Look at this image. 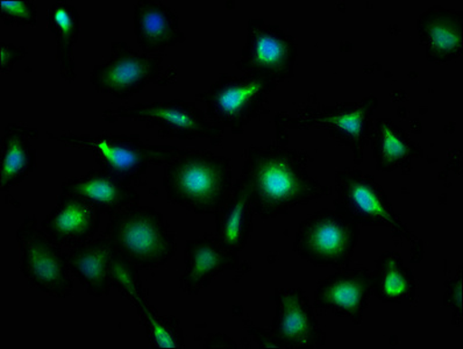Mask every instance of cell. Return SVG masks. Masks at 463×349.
Listing matches in <instances>:
<instances>
[{
    "instance_id": "f1b7e54d",
    "label": "cell",
    "mask_w": 463,
    "mask_h": 349,
    "mask_svg": "<svg viewBox=\"0 0 463 349\" xmlns=\"http://www.w3.org/2000/svg\"><path fill=\"white\" fill-rule=\"evenodd\" d=\"M28 51L25 47L14 43L0 42V71L2 75L9 74L15 64L26 59Z\"/></svg>"
},
{
    "instance_id": "484cf974",
    "label": "cell",
    "mask_w": 463,
    "mask_h": 349,
    "mask_svg": "<svg viewBox=\"0 0 463 349\" xmlns=\"http://www.w3.org/2000/svg\"><path fill=\"white\" fill-rule=\"evenodd\" d=\"M123 296L137 308L142 326L147 333L150 346L154 349L185 347L184 333L180 320L175 316L158 314L146 299L141 282L132 284L123 292Z\"/></svg>"
},
{
    "instance_id": "7c38bea8",
    "label": "cell",
    "mask_w": 463,
    "mask_h": 349,
    "mask_svg": "<svg viewBox=\"0 0 463 349\" xmlns=\"http://www.w3.org/2000/svg\"><path fill=\"white\" fill-rule=\"evenodd\" d=\"M164 61L162 54H139L125 42H113L111 54L93 67L89 80L97 93L128 99L158 82Z\"/></svg>"
},
{
    "instance_id": "9c48e42d",
    "label": "cell",
    "mask_w": 463,
    "mask_h": 349,
    "mask_svg": "<svg viewBox=\"0 0 463 349\" xmlns=\"http://www.w3.org/2000/svg\"><path fill=\"white\" fill-rule=\"evenodd\" d=\"M103 119L115 124L120 119L145 123L148 128H156L158 139L209 140L215 147L223 140V129L207 119L206 113L194 101L172 99L152 104L123 105L107 109Z\"/></svg>"
},
{
    "instance_id": "603a6c76",
    "label": "cell",
    "mask_w": 463,
    "mask_h": 349,
    "mask_svg": "<svg viewBox=\"0 0 463 349\" xmlns=\"http://www.w3.org/2000/svg\"><path fill=\"white\" fill-rule=\"evenodd\" d=\"M254 203L241 178L235 182L227 201L214 214L219 242L225 249L239 253L254 233Z\"/></svg>"
},
{
    "instance_id": "7402d4cb",
    "label": "cell",
    "mask_w": 463,
    "mask_h": 349,
    "mask_svg": "<svg viewBox=\"0 0 463 349\" xmlns=\"http://www.w3.org/2000/svg\"><path fill=\"white\" fill-rule=\"evenodd\" d=\"M39 139V129L19 123L7 124L0 141V189L9 192L38 169L32 141Z\"/></svg>"
},
{
    "instance_id": "7a4b0ae2",
    "label": "cell",
    "mask_w": 463,
    "mask_h": 349,
    "mask_svg": "<svg viewBox=\"0 0 463 349\" xmlns=\"http://www.w3.org/2000/svg\"><path fill=\"white\" fill-rule=\"evenodd\" d=\"M230 157L206 149H180L164 169L166 200L196 214L214 216L233 190Z\"/></svg>"
},
{
    "instance_id": "3957f363",
    "label": "cell",
    "mask_w": 463,
    "mask_h": 349,
    "mask_svg": "<svg viewBox=\"0 0 463 349\" xmlns=\"http://www.w3.org/2000/svg\"><path fill=\"white\" fill-rule=\"evenodd\" d=\"M48 139L92 153L99 169L132 185L140 182L150 168L165 166L180 150L170 145L146 144L139 134L90 136L66 131L48 133Z\"/></svg>"
},
{
    "instance_id": "6da1fadb",
    "label": "cell",
    "mask_w": 463,
    "mask_h": 349,
    "mask_svg": "<svg viewBox=\"0 0 463 349\" xmlns=\"http://www.w3.org/2000/svg\"><path fill=\"white\" fill-rule=\"evenodd\" d=\"M312 161L307 150L283 144L247 148L239 178L249 189L255 213L263 219L276 218L296 206L331 196L332 189L308 174Z\"/></svg>"
},
{
    "instance_id": "cb8c5ba5",
    "label": "cell",
    "mask_w": 463,
    "mask_h": 349,
    "mask_svg": "<svg viewBox=\"0 0 463 349\" xmlns=\"http://www.w3.org/2000/svg\"><path fill=\"white\" fill-rule=\"evenodd\" d=\"M373 295L383 303H411L418 299V282L396 251H387L372 273Z\"/></svg>"
},
{
    "instance_id": "d6986e66",
    "label": "cell",
    "mask_w": 463,
    "mask_h": 349,
    "mask_svg": "<svg viewBox=\"0 0 463 349\" xmlns=\"http://www.w3.org/2000/svg\"><path fill=\"white\" fill-rule=\"evenodd\" d=\"M134 34L142 52L149 55L186 42L176 12L154 0H139L134 6Z\"/></svg>"
},
{
    "instance_id": "83f0119b",
    "label": "cell",
    "mask_w": 463,
    "mask_h": 349,
    "mask_svg": "<svg viewBox=\"0 0 463 349\" xmlns=\"http://www.w3.org/2000/svg\"><path fill=\"white\" fill-rule=\"evenodd\" d=\"M446 291L444 303L453 312V325L461 327L463 323V304H462V267L458 266L457 273L452 278L445 283Z\"/></svg>"
},
{
    "instance_id": "4fadbf2b",
    "label": "cell",
    "mask_w": 463,
    "mask_h": 349,
    "mask_svg": "<svg viewBox=\"0 0 463 349\" xmlns=\"http://www.w3.org/2000/svg\"><path fill=\"white\" fill-rule=\"evenodd\" d=\"M276 312L269 331L279 349H318L326 344L315 307L302 288L276 289Z\"/></svg>"
},
{
    "instance_id": "2e32d148",
    "label": "cell",
    "mask_w": 463,
    "mask_h": 349,
    "mask_svg": "<svg viewBox=\"0 0 463 349\" xmlns=\"http://www.w3.org/2000/svg\"><path fill=\"white\" fill-rule=\"evenodd\" d=\"M118 251L105 232L67 250L69 269L93 297H103L115 289L113 271Z\"/></svg>"
},
{
    "instance_id": "52a82bcc",
    "label": "cell",
    "mask_w": 463,
    "mask_h": 349,
    "mask_svg": "<svg viewBox=\"0 0 463 349\" xmlns=\"http://www.w3.org/2000/svg\"><path fill=\"white\" fill-rule=\"evenodd\" d=\"M377 105L379 100L375 96L365 97L355 103L315 105L298 109L296 116L287 112L279 113L275 124L279 136L290 129H324L339 145L351 149L355 164L361 165Z\"/></svg>"
},
{
    "instance_id": "e0dca14e",
    "label": "cell",
    "mask_w": 463,
    "mask_h": 349,
    "mask_svg": "<svg viewBox=\"0 0 463 349\" xmlns=\"http://www.w3.org/2000/svg\"><path fill=\"white\" fill-rule=\"evenodd\" d=\"M101 212L75 194L61 193L55 208L40 222L42 229L64 249L91 241L99 233Z\"/></svg>"
},
{
    "instance_id": "4dcf8cb0",
    "label": "cell",
    "mask_w": 463,
    "mask_h": 349,
    "mask_svg": "<svg viewBox=\"0 0 463 349\" xmlns=\"http://www.w3.org/2000/svg\"><path fill=\"white\" fill-rule=\"evenodd\" d=\"M205 348H213V347H230V348H239L237 343L234 340H232L230 336L223 335V333H211V335H207L204 344Z\"/></svg>"
},
{
    "instance_id": "8fae6325",
    "label": "cell",
    "mask_w": 463,
    "mask_h": 349,
    "mask_svg": "<svg viewBox=\"0 0 463 349\" xmlns=\"http://www.w3.org/2000/svg\"><path fill=\"white\" fill-rule=\"evenodd\" d=\"M298 55L295 39L281 27L269 25L262 18H250L246 44L235 67L243 74L279 84L294 76Z\"/></svg>"
},
{
    "instance_id": "9a60e30c",
    "label": "cell",
    "mask_w": 463,
    "mask_h": 349,
    "mask_svg": "<svg viewBox=\"0 0 463 349\" xmlns=\"http://www.w3.org/2000/svg\"><path fill=\"white\" fill-rule=\"evenodd\" d=\"M249 268L241 263L238 254L233 253L219 242L217 237L206 233L199 239H190L184 249V270L178 283L180 289L188 295H198L207 289L211 282L223 271H241Z\"/></svg>"
},
{
    "instance_id": "5bb4252c",
    "label": "cell",
    "mask_w": 463,
    "mask_h": 349,
    "mask_svg": "<svg viewBox=\"0 0 463 349\" xmlns=\"http://www.w3.org/2000/svg\"><path fill=\"white\" fill-rule=\"evenodd\" d=\"M373 295L372 273L365 267H341L319 281L315 291L317 311H328L359 326Z\"/></svg>"
},
{
    "instance_id": "277c9868",
    "label": "cell",
    "mask_w": 463,
    "mask_h": 349,
    "mask_svg": "<svg viewBox=\"0 0 463 349\" xmlns=\"http://www.w3.org/2000/svg\"><path fill=\"white\" fill-rule=\"evenodd\" d=\"M104 232L118 253L139 270L157 269L176 255V233L152 206L134 205L112 214Z\"/></svg>"
},
{
    "instance_id": "30bf717a",
    "label": "cell",
    "mask_w": 463,
    "mask_h": 349,
    "mask_svg": "<svg viewBox=\"0 0 463 349\" xmlns=\"http://www.w3.org/2000/svg\"><path fill=\"white\" fill-rule=\"evenodd\" d=\"M360 229L339 209H323L300 222L294 251L314 266L341 268L354 255Z\"/></svg>"
},
{
    "instance_id": "8992f818",
    "label": "cell",
    "mask_w": 463,
    "mask_h": 349,
    "mask_svg": "<svg viewBox=\"0 0 463 349\" xmlns=\"http://www.w3.org/2000/svg\"><path fill=\"white\" fill-rule=\"evenodd\" d=\"M279 84L261 77L222 72L194 99L206 105L207 119L217 127L242 134L247 125L270 112V95Z\"/></svg>"
},
{
    "instance_id": "ac0fdd59",
    "label": "cell",
    "mask_w": 463,
    "mask_h": 349,
    "mask_svg": "<svg viewBox=\"0 0 463 349\" xmlns=\"http://www.w3.org/2000/svg\"><path fill=\"white\" fill-rule=\"evenodd\" d=\"M420 42L430 63L458 60L463 52V12L432 6L417 19Z\"/></svg>"
},
{
    "instance_id": "f546056e",
    "label": "cell",
    "mask_w": 463,
    "mask_h": 349,
    "mask_svg": "<svg viewBox=\"0 0 463 349\" xmlns=\"http://www.w3.org/2000/svg\"><path fill=\"white\" fill-rule=\"evenodd\" d=\"M242 323L246 331L257 340L260 348H279V344H276L269 330L257 326V325L251 322L250 316H247L242 319Z\"/></svg>"
},
{
    "instance_id": "ba28073f",
    "label": "cell",
    "mask_w": 463,
    "mask_h": 349,
    "mask_svg": "<svg viewBox=\"0 0 463 349\" xmlns=\"http://www.w3.org/2000/svg\"><path fill=\"white\" fill-rule=\"evenodd\" d=\"M19 269L33 289L54 298H67L75 283L63 246L40 226L38 218L27 214L17 230Z\"/></svg>"
},
{
    "instance_id": "d4e9b609",
    "label": "cell",
    "mask_w": 463,
    "mask_h": 349,
    "mask_svg": "<svg viewBox=\"0 0 463 349\" xmlns=\"http://www.w3.org/2000/svg\"><path fill=\"white\" fill-rule=\"evenodd\" d=\"M47 27L55 36L60 75L72 84L76 80L75 46L80 28L79 10L67 2H55L48 11Z\"/></svg>"
},
{
    "instance_id": "5b68a950",
    "label": "cell",
    "mask_w": 463,
    "mask_h": 349,
    "mask_svg": "<svg viewBox=\"0 0 463 349\" xmlns=\"http://www.w3.org/2000/svg\"><path fill=\"white\" fill-rule=\"evenodd\" d=\"M335 208L344 211L359 226L389 227L393 238L410 243L411 263L421 261L424 242L402 222L387 193L372 174L356 168H344L335 173Z\"/></svg>"
},
{
    "instance_id": "4316f807",
    "label": "cell",
    "mask_w": 463,
    "mask_h": 349,
    "mask_svg": "<svg viewBox=\"0 0 463 349\" xmlns=\"http://www.w3.org/2000/svg\"><path fill=\"white\" fill-rule=\"evenodd\" d=\"M0 19L5 26H38V9L33 0H2Z\"/></svg>"
},
{
    "instance_id": "ffe728a7",
    "label": "cell",
    "mask_w": 463,
    "mask_h": 349,
    "mask_svg": "<svg viewBox=\"0 0 463 349\" xmlns=\"http://www.w3.org/2000/svg\"><path fill=\"white\" fill-rule=\"evenodd\" d=\"M62 193L83 198L109 217L139 205L141 200L139 192L132 184H124L101 169L68 178L62 184Z\"/></svg>"
},
{
    "instance_id": "44dd1931",
    "label": "cell",
    "mask_w": 463,
    "mask_h": 349,
    "mask_svg": "<svg viewBox=\"0 0 463 349\" xmlns=\"http://www.w3.org/2000/svg\"><path fill=\"white\" fill-rule=\"evenodd\" d=\"M369 142L372 145L373 160L379 172L411 174L413 161L424 157V150L412 140L400 124L392 119L377 120L371 129Z\"/></svg>"
}]
</instances>
